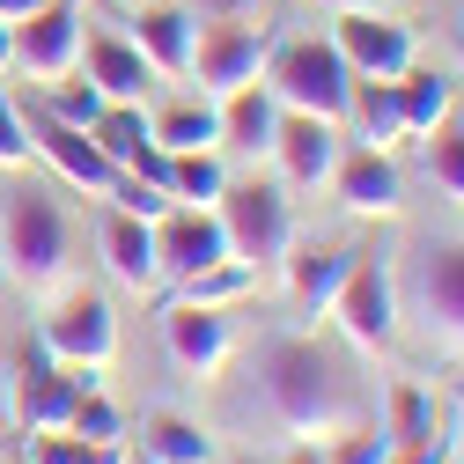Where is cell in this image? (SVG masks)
I'll use <instances>...</instances> for the list:
<instances>
[{
  "label": "cell",
  "mask_w": 464,
  "mask_h": 464,
  "mask_svg": "<svg viewBox=\"0 0 464 464\" xmlns=\"http://www.w3.org/2000/svg\"><path fill=\"white\" fill-rule=\"evenodd\" d=\"M332 192H339V207L354 214V221H391V214L405 207V178H398V162H391V155H376V148L339 155Z\"/></svg>",
  "instance_id": "18"
},
{
  "label": "cell",
  "mask_w": 464,
  "mask_h": 464,
  "mask_svg": "<svg viewBox=\"0 0 464 464\" xmlns=\"http://www.w3.org/2000/svg\"><path fill=\"white\" fill-rule=\"evenodd\" d=\"M450 103H457V89H450V74L442 67H405L398 74V111H405V133H435V126H450Z\"/></svg>",
  "instance_id": "25"
},
{
  "label": "cell",
  "mask_w": 464,
  "mask_h": 464,
  "mask_svg": "<svg viewBox=\"0 0 464 464\" xmlns=\"http://www.w3.org/2000/svg\"><path fill=\"white\" fill-rule=\"evenodd\" d=\"M413 317L435 354L464 362V244H428L413 258Z\"/></svg>",
  "instance_id": "9"
},
{
  "label": "cell",
  "mask_w": 464,
  "mask_h": 464,
  "mask_svg": "<svg viewBox=\"0 0 464 464\" xmlns=\"http://www.w3.org/2000/svg\"><path fill=\"white\" fill-rule=\"evenodd\" d=\"M155 258H162V280H185V273H207L214 258H228L214 207H169L155 221Z\"/></svg>",
  "instance_id": "17"
},
{
  "label": "cell",
  "mask_w": 464,
  "mask_h": 464,
  "mask_svg": "<svg viewBox=\"0 0 464 464\" xmlns=\"http://www.w3.org/2000/svg\"><path fill=\"white\" fill-rule=\"evenodd\" d=\"M89 140H96L111 162H119V178H126V169L140 162V148L155 140V126H148V103H103V119L89 126Z\"/></svg>",
  "instance_id": "28"
},
{
  "label": "cell",
  "mask_w": 464,
  "mask_h": 464,
  "mask_svg": "<svg viewBox=\"0 0 464 464\" xmlns=\"http://www.w3.org/2000/svg\"><path fill=\"white\" fill-rule=\"evenodd\" d=\"M287 464H317V450H310V442H295V457H287Z\"/></svg>",
  "instance_id": "42"
},
{
  "label": "cell",
  "mask_w": 464,
  "mask_h": 464,
  "mask_svg": "<svg viewBox=\"0 0 464 464\" xmlns=\"http://www.w3.org/2000/svg\"><path fill=\"white\" fill-rule=\"evenodd\" d=\"M82 74L103 89V103H148V89L162 82V74L140 60L133 37H89V44H82Z\"/></svg>",
  "instance_id": "19"
},
{
  "label": "cell",
  "mask_w": 464,
  "mask_h": 464,
  "mask_svg": "<svg viewBox=\"0 0 464 464\" xmlns=\"http://www.w3.org/2000/svg\"><path fill=\"white\" fill-rule=\"evenodd\" d=\"M324 317L346 332L354 354H391V346H398V273H391V258L383 251H362Z\"/></svg>",
  "instance_id": "6"
},
{
  "label": "cell",
  "mask_w": 464,
  "mask_h": 464,
  "mask_svg": "<svg viewBox=\"0 0 464 464\" xmlns=\"http://www.w3.org/2000/svg\"><path fill=\"white\" fill-rule=\"evenodd\" d=\"M332 52L346 60V74H354V82H398L405 67L420 60L413 30L391 23L383 8H346V15H332Z\"/></svg>",
  "instance_id": "10"
},
{
  "label": "cell",
  "mask_w": 464,
  "mask_h": 464,
  "mask_svg": "<svg viewBox=\"0 0 464 464\" xmlns=\"http://www.w3.org/2000/svg\"><path fill=\"white\" fill-rule=\"evenodd\" d=\"M0 169H8V178L30 169V133H23V111L8 96H0Z\"/></svg>",
  "instance_id": "36"
},
{
  "label": "cell",
  "mask_w": 464,
  "mask_h": 464,
  "mask_svg": "<svg viewBox=\"0 0 464 464\" xmlns=\"http://www.w3.org/2000/svg\"><path fill=\"white\" fill-rule=\"evenodd\" d=\"M44 0H0V23H23V15H37Z\"/></svg>",
  "instance_id": "39"
},
{
  "label": "cell",
  "mask_w": 464,
  "mask_h": 464,
  "mask_svg": "<svg viewBox=\"0 0 464 464\" xmlns=\"http://www.w3.org/2000/svg\"><path fill=\"white\" fill-rule=\"evenodd\" d=\"M30 103L52 111V119H67V126H82V133L103 119V89H96L89 74H82V82H74V74H67V82H44V96H30Z\"/></svg>",
  "instance_id": "31"
},
{
  "label": "cell",
  "mask_w": 464,
  "mask_h": 464,
  "mask_svg": "<svg viewBox=\"0 0 464 464\" xmlns=\"http://www.w3.org/2000/svg\"><path fill=\"white\" fill-rule=\"evenodd\" d=\"M376 428L391 435V450H450L442 405H435L420 383H391V398H383V420H376Z\"/></svg>",
  "instance_id": "22"
},
{
  "label": "cell",
  "mask_w": 464,
  "mask_h": 464,
  "mask_svg": "<svg viewBox=\"0 0 464 464\" xmlns=\"http://www.w3.org/2000/svg\"><path fill=\"white\" fill-rule=\"evenodd\" d=\"M126 464H155V457H126Z\"/></svg>",
  "instance_id": "44"
},
{
  "label": "cell",
  "mask_w": 464,
  "mask_h": 464,
  "mask_svg": "<svg viewBox=\"0 0 464 464\" xmlns=\"http://www.w3.org/2000/svg\"><path fill=\"white\" fill-rule=\"evenodd\" d=\"M23 111V133H30V155L52 169L60 185H74L82 199H111V185H119V162H111L82 126H67V119H52V111H37V103H15Z\"/></svg>",
  "instance_id": "8"
},
{
  "label": "cell",
  "mask_w": 464,
  "mask_h": 464,
  "mask_svg": "<svg viewBox=\"0 0 464 464\" xmlns=\"http://www.w3.org/2000/svg\"><path fill=\"white\" fill-rule=\"evenodd\" d=\"M339 126L332 119H310V111H280V133H273V162H280V185L287 192H317L332 185L339 169Z\"/></svg>",
  "instance_id": "13"
},
{
  "label": "cell",
  "mask_w": 464,
  "mask_h": 464,
  "mask_svg": "<svg viewBox=\"0 0 464 464\" xmlns=\"http://www.w3.org/2000/svg\"><path fill=\"white\" fill-rule=\"evenodd\" d=\"M82 23H89V15L74 8V0H44L37 15H23V23H15V74H30L37 89H44V82H67V74L82 67V44H89Z\"/></svg>",
  "instance_id": "12"
},
{
  "label": "cell",
  "mask_w": 464,
  "mask_h": 464,
  "mask_svg": "<svg viewBox=\"0 0 464 464\" xmlns=\"http://www.w3.org/2000/svg\"><path fill=\"white\" fill-rule=\"evenodd\" d=\"M295 251V244H287ZM354 244H303L295 258H287V295L303 303V317H324L332 310V295L346 287V273H354Z\"/></svg>",
  "instance_id": "20"
},
{
  "label": "cell",
  "mask_w": 464,
  "mask_h": 464,
  "mask_svg": "<svg viewBox=\"0 0 464 464\" xmlns=\"http://www.w3.org/2000/svg\"><path fill=\"white\" fill-rule=\"evenodd\" d=\"M450 450H457V464H464V413H457V435H450Z\"/></svg>",
  "instance_id": "43"
},
{
  "label": "cell",
  "mask_w": 464,
  "mask_h": 464,
  "mask_svg": "<svg viewBox=\"0 0 464 464\" xmlns=\"http://www.w3.org/2000/svg\"><path fill=\"white\" fill-rule=\"evenodd\" d=\"M442 464H457V450H450V457H442Z\"/></svg>",
  "instance_id": "45"
},
{
  "label": "cell",
  "mask_w": 464,
  "mask_h": 464,
  "mask_svg": "<svg viewBox=\"0 0 464 464\" xmlns=\"http://www.w3.org/2000/svg\"><path fill=\"white\" fill-rule=\"evenodd\" d=\"M383 457H391V435L383 428H346V435H332L317 450V464H383Z\"/></svg>",
  "instance_id": "33"
},
{
  "label": "cell",
  "mask_w": 464,
  "mask_h": 464,
  "mask_svg": "<svg viewBox=\"0 0 464 464\" xmlns=\"http://www.w3.org/2000/svg\"><path fill=\"white\" fill-rule=\"evenodd\" d=\"M67 428L89 435V442H119V435H126V413H119L103 391H82V405H74V420H67Z\"/></svg>",
  "instance_id": "34"
},
{
  "label": "cell",
  "mask_w": 464,
  "mask_h": 464,
  "mask_svg": "<svg viewBox=\"0 0 464 464\" xmlns=\"http://www.w3.org/2000/svg\"><path fill=\"white\" fill-rule=\"evenodd\" d=\"M324 8H332V15H346V8H376V0H324Z\"/></svg>",
  "instance_id": "41"
},
{
  "label": "cell",
  "mask_w": 464,
  "mask_h": 464,
  "mask_svg": "<svg viewBox=\"0 0 464 464\" xmlns=\"http://www.w3.org/2000/svg\"><path fill=\"white\" fill-rule=\"evenodd\" d=\"M178 287V303H199V310H237V303H251L258 295V266H244V258H214L207 273H185V280H169Z\"/></svg>",
  "instance_id": "24"
},
{
  "label": "cell",
  "mask_w": 464,
  "mask_h": 464,
  "mask_svg": "<svg viewBox=\"0 0 464 464\" xmlns=\"http://www.w3.org/2000/svg\"><path fill=\"white\" fill-rule=\"evenodd\" d=\"M82 391H96V369H60L44 346H23V354L0 362V413H8L23 435H44V428H67Z\"/></svg>",
  "instance_id": "3"
},
{
  "label": "cell",
  "mask_w": 464,
  "mask_h": 464,
  "mask_svg": "<svg viewBox=\"0 0 464 464\" xmlns=\"http://www.w3.org/2000/svg\"><path fill=\"white\" fill-rule=\"evenodd\" d=\"M133 8H140V0H133Z\"/></svg>",
  "instance_id": "46"
},
{
  "label": "cell",
  "mask_w": 464,
  "mask_h": 464,
  "mask_svg": "<svg viewBox=\"0 0 464 464\" xmlns=\"http://www.w3.org/2000/svg\"><path fill=\"white\" fill-rule=\"evenodd\" d=\"M162 346H169V362H178L192 383L221 376L228 354H237V339H228V317H221V310H199V303H178V295L162 303Z\"/></svg>",
  "instance_id": "14"
},
{
  "label": "cell",
  "mask_w": 464,
  "mask_h": 464,
  "mask_svg": "<svg viewBox=\"0 0 464 464\" xmlns=\"http://www.w3.org/2000/svg\"><path fill=\"white\" fill-rule=\"evenodd\" d=\"M67 258H74L67 207L44 185L15 178L8 192H0V273H8V287H23V295H60Z\"/></svg>",
  "instance_id": "2"
},
{
  "label": "cell",
  "mask_w": 464,
  "mask_h": 464,
  "mask_svg": "<svg viewBox=\"0 0 464 464\" xmlns=\"http://www.w3.org/2000/svg\"><path fill=\"white\" fill-rule=\"evenodd\" d=\"M221 192H228V162H221V148L169 155V199H178V207H221Z\"/></svg>",
  "instance_id": "29"
},
{
  "label": "cell",
  "mask_w": 464,
  "mask_h": 464,
  "mask_svg": "<svg viewBox=\"0 0 464 464\" xmlns=\"http://www.w3.org/2000/svg\"><path fill=\"white\" fill-rule=\"evenodd\" d=\"M221 111V148L228 155H273V133H280V103H273V89L266 82H251V89H237V96H221L214 103Z\"/></svg>",
  "instance_id": "21"
},
{
  "label": "cell",
  "mask_w": 464,
  "mask_h": 464,
  "mask_svg": "<svg viewBox=\"0 0 464 464\" xmlns=\"http://www.w3.org/2000/svg\"><path fill=\"white\" fill-rule=\"evenodd\" d=\"M140 457H155V464H221L214 435L199 420H185V413H155L140 428Z\"/></svg>",
  "instance_id": "26"
},
{
  "label": "cell",
  "mask_w": 464,
  "mask_h": 464,
  "mask_svg": "<svg viewBox=\"0 0 464 464\" xmlns=\"http://www.w3.org/2000/svg\"><path fill=\"white\" fill-rule=\"evenodd\" d=\"M428 178L442 185V199L464 207V126H435V140H428Z\"/></svg>",
  "instance_id": "32"
},
{
  "label": "cell",
  "mask_w": 464,
  "mask_h": 464,
  "mask_svg": "<svg viewBox=\"0 0 464 464\" xmlns=\"http://www.w3.org/2000/svg\"><path fill=\"white\" fill-rule=\"evenodd\" d=\"M251 383H258V405L273 413V428L287 442L317 450V442H332L346 428H362V391L346 383V369L310 332H273L251 354Z\"/></svg>",
  "instance_id": "1"
},
{
  "label": "cell",
  "mask_w": 464,
  "mask_h": 464,
  "mask_svg": "<svg viewBox=\"0 0 464 464\" xmlns=\"http://www.w3.org/2000/svg\"><path fill=\"white\" fill-rule=\"evenodd\" d=\"M37 346L60 369H111L119 362V317H111V303L103 295H60L52 303V317H44V332H37Z\"/></svg>",
  "instance_id": "11"
},
{
  "label": "cell",
  "mask_w": 464,
  "mask_h": 464,
  "mask_svg": "<svg viewBox=\"0 0 464 464\" xmlns=\"http://www.w3.org/2000/svg\"><path fill=\"white\" fill-rule=\"evenodd\" d=\"M103 207H126V214H140V221H162L169 207H178V199H169L162 185H140V178H119V185H111V199Z\"/></svg>",
  "instance_id": "35"
},
{
  "label": "cell",
  "mask_w": 464,
  "mask_h": 464,
  "mask_svg": "<svg viewBox=\"0 0 464 464\" xmlns=\"http://www.w3.org/2000/svg\"><path fill=\"white\" fill-rule=\"evenodd\" d=\"M155 126V148L162 155H192V148H221V111L199 96V103H169V111H148Z\"/></svg>",
  "instance_id": "27"
},
{
  "label": "cell",
  "mask_w": 464,
  "mask_h": 464,
  "mask_svg": "<svg viewBox=\"0 0 464 464\" xmlns=\"http://www.w3.org/2000/svg\"><path fill=\"white\" fill-rule=\"evenodd\" d=\"M266 52H273V23H244V15L207 23L199 44H192V74L185 82H199V96L221 103V96H237V89H251L266 74Z\"/></svg>",
  "instance_id": "7"
},
{
  "label": "cell",
  "mask_w": 464,
  "mask_h": 464,
  "mask_svg": "<svg viewBox=\"0 0 464 464\" xmlns=\"http://www.w3.org/2000/svg\"><path fill=\"white\" fill-rule=\"evenodd\" d=\"M442 457H450V450H391L383 464H442Z\"/></svg>",
  "instance_id": "38"
},
{
  "label": "cell",
  "mask_w": 464,
  "mask_h": 464,
  "mask_svg": "<svg viewBox=\"0 0 464 464\" xmlns=\"http://www.w3.org/2000/svg\"><path fill=\"white\" fill-rule=\"evenodd\" d=\"M15 67V23H0V74Z\"/></svg>",
  "instance_id": "40"
},
{
  "label": "cell",
  "mask_w": 464,
  "mask_h": 464,
  "mask_svg": "<svg viewBox=\"0 0 464 464\" xmlns=\"http://www.w3.org/2000/svg\"><path fill=\"white\" fill-rule=\"evenodd\" d=\"M346 126H354V140L376 148V155H391L398 140H413L405 133V111H398V82H354L346 89Z\"/></svg>",
  "instance_id": "23"
},
{
  "label": "cell",
  "mask_w": 464,
  "mask_h": 464,
  "mask_svg": "<svg viewBox=\"0 0 464 464\" xmlns=\"http://www.w3.org/2000/svg\"><path fill=\"white\" fill-rule=\"evenodd\" d=\"M280 111H310V119H346V89H354V74H346V60L332 52V37H287L266 52V74Z\"/></svg>",
  "instance_id": "4"
},
{
  "label": "cell",
  "mask_w": 464,
  "mask_h": 464,
  "mask_svg": "<svg viewBox=\"0 0 464 464\" xmlns=\"http://www.w3.org/2000/svg\"><path fill=\"white\" fill-rule=\"evenodd\" d=\"M221 237H228V258H244V266H273L287 258V244H295V214H287V185H266V178H228L221 207Z\"/></svg>",
  "instance_id": "5"
},
{
  "label": "cell",
  "mask_w": 464,
  "mask_h": 464,
  "mask_svg": "<svg viewBox=\"0 0 464 464\" xmlns=\"http://www.w3.org/2000/svg\"><path fill=\"white\" fill-rule=\"evenodd\" d=\"M258 0H192V15H207V23H228V15H251Z\"/></svg>",
  "instance_id": "37"
},
{
  "label": "cell",
  "mask_w": 464,
  "mask_h": 464,
  "mask_svg": "<svg viewBox=\"0 0 464 464\" xmlns=\"http://www.w3.org/2000/svg\"><path fill=\"white\" fill-rule=\"evenodd\" d=\"M96 258H103V273L119 280L126 295H155V287H162L155 221H140V214H126V207H103V221H96Z\"/></svg>",
  "instance_id": "15"
},
{
  "label": "cell",
  "mask_w": 464,
  "mask_h": 464,
  "mask_svg": "<svg viewBox=\"0 0 464 464\" xmlns=\"http://www.w3.org/2000/svg\"><path fill=\"white\" fill-rule=\"evenodd\" d=\"M30 464H126V450L119 442H89L74 428H44L30 442Z\"/></svg>",
  "instance_id": "30"
},
{
  "label": "cell",
  "mask_w": 464,
  "mask_h": 464,
  "mask_svg": "<svg viewBox=\"0 0 464 464\" xmlns=\"http://www.w3.org/2000/svg\"><path fill=\"white\" fill-rule=\"evenodd\" d=\"M126 37L140 44V60H148L162 82H185V74H192V44H199V15L185 8V0H140Z\"/></svg>",
  "instance_id": "16"
}]
</instances>
